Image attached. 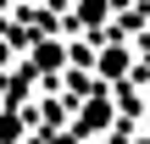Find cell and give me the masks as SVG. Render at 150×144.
Instances as JSON below:
<instances>
[{"instance_id": "6da1fadb", "label": "cell", "mask_w": 150, "mask_h": 144, "mask_svg": "<svg viewBox=\"0 0 150 144\" xmlns=\"http://www.w3.org/2000/svg\"><path fill=\"white\" fill-rule=\"evenodd\" d=\"M0 61H6V44H0Z\"/></svg>"}]
</instances>
